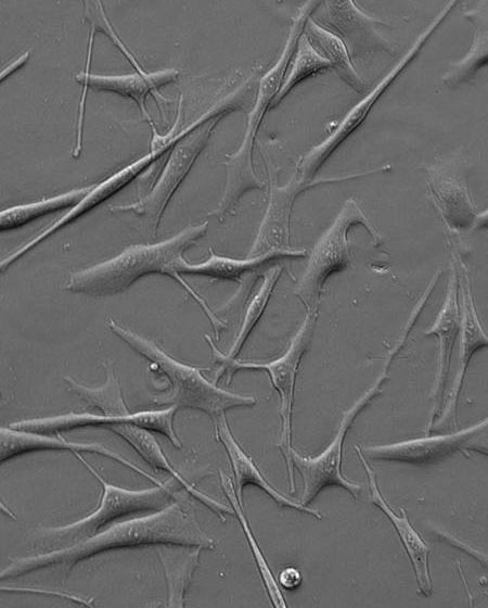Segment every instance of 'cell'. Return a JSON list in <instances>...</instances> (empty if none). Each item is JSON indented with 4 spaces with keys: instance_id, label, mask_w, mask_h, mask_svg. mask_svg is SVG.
<instances>
[{
    "instance_id": "1",
    "label": "cell",
    "mask_w": 488,
    "mask_h": 608,
    "mask_svg": "<svg viewBox=\"0 0 488 608\" xmlns=\"http://www.w3.org/2000/svg\"><path fill=\"white\" fill-rule=\"evenodd\" d=\"M190 493L154 514L119 521L97 534L47 553L16 558L0 572V580L15 579L46 568L60 569L65 581L76 563L104 552L174 544L214 549L215 542L200 527Z\"/></svg>"
},
{
    "instance_id": "2",
    "label": "cell",
    "mask_w": 488,
    "mask_h": 608,
    "mask_svg": "<svg viewBox=\"0 0 488 608\" xmlns=\"http://www.w3.org/2000/svg\"><path fill=\"white\" fill-rule=\"evenodd\" d=\"M208 221L189 225L174 237L158 243L132 244L118 255L88 268L70 273L65 289L94 297L113 296L127 291L137 280L158 274L176 280L201 306L211 322L215 338L227 325L206 301L180 275L183 253L205 237Z\"/></svg>"
},
{
    "instance_id": "3",
    "label": "cell",
    "mask_w": 488,
    "mask_h": 608,
    "mask_svg": "<svg viewBox=\"0 0 488 608\" xmlns=\"http://www.w3.org/2000/svg\"><path fill=\"white\" fill-rule=\"evenodd\" d=\"M320 4H322L321 1H308L299 8L293 18L281 55L275 64L260 78L256 101L247 114V125L243 140L239 149L233 154L227 155L224 161L227 177L223 193L216 208L209 212V215L216 217L219 221L235 214V207L248 191L265 188V183L254 170L253 151L255 140L266 112L271 110L272 102L283 84L286 69L295 54L305 26Z\"/></svg>"
},
{
    "instance_id": "4",
    "label": "cell",
    "mask_w": 488,
    "mask_h": 608,
    "mask_svg": "<svg viewBox=\"0 0 488 608\" xmlns=\"http://www.w3.org/2000/svg\"><path fill=\"white\" fill-rule=\"evenodd\" d=\"M251 80L217 101L193 122L192 128L172 147L162 174L147 194L139 201L125 205H110L114 213H132L140 220L151 239H155L162 216L200 153L206 147L217 124L229 113L244 110L252 102Z\"/></svg>"
},
{
    "instance_id": "5",
    "label": "cell",
    "mask_w": 488,
    "mask_h": 608,
    "mask_svg": "<svg viewBox=\"0 0 488 608\" xmlns=\"http://www.w3.org/2000/svg\"><path fill=\"white\" fill-rule=\"evenodd\" d=\"M107 327L138 354L153 363L170 383L168 394L153 397L156 405H174L206 413L213 423L234 407L252 406L256 398L226 391L202 373L200 367L183 364L163 351L154 342L108 319Z\"/></svg>"
},
{
    "instance_id": "6",
    "label": "cell",
    "mask_w": 488,
    "mask_h": 608,
    "mask_svg": "<svg viewBox=\"0 0 488 608\" xmlns=\"http://www.w3.org/2000/svg\"><path fill=\"white\" fill-rule=\"evenodd\" d=\"M78 460L102 485V496L98 507L85 518L63 527L47 528L40 532L41 539L59 548L76 544L100 532L110 522L137 512L158 511L169 506L179 491L171 477L167 482L144 490H128L107 482L80 453ZM57 549V548H56Z\"/></svg>"
},
{
    "instance_id": "7",
    "label": "cell",
    "mask_w": 488,
    "mask_h": 608,
    "mask_svg": "<svg viewBox=\"0 0 488 608\" xmlns=\"http://www.w3.org/2000/svg\"><path fill=\"white\" fill-rule=\"evenodd\" d=\"M408 334V331H402L388 352L384 366L373 384L350 407L343 411L339 426L332 441L320 454L306 457L293 448V466L297 469L303 480L300 501L303 504H310L322 490L330 486L344 489L354 498L360 497L361 485L348 480L342 472L344 441L357 416L373 397L381 393L382 384L388 379L389 366L402 347Z\"/></svg>"
},
{
    "instance_id": "8",
    "label": "cell",
    "mask_w": 488,
    "mask_h": 608,
    "mask_svg": "<svg viewBox=\"0 0 488 608\" xmlns=\"http://www.w3.org/2000/svg\"><path fill=\"white\" fill-rule=\"evenodd\" d=\"M356 226H362L370 233L374 246L382 244V236L363 213L357 200L347 199L332 225L314 243L305 271L295 288V294L307 311L318 308L319 297L326 280L349 265L351 258L348 233Z\"/></svg>"
},
{
    "instance_id": "9",
    "label": "cell",
    "mask_w": 488,
    "mask_h": 608,
    "mask_svg": "<svg viewBox=\"0 0 488 608\" xmlns=\"http://www.w3.org/2000/svg\"><path fill=\"white\" fill-rule=\"evenodd\" d=\"M318 317V308L308 311L300 328L291 339L287 350L278 358L268 363H247L237 359L218 367L215 373L214 382L222 376L227 375V383L230 384L233 375L241 369H264L267 370L272 387L278 391L280 396V416L282 429L280 432V448L288 476L290 492H295V473L292 461V414L294 405V393L296 377L303 355L307 351L313 334Z\"/></svg>"
},
{
    "instance_id": "10",
    "label": "cell",
    "mask_w": 488,
    "mask_h": 608,
    "mask_svg": "<svg viewBox=\"0 0 488 608\" xmlns=\"http://www.w3.org/2000/svg\"><path fill=\"white\" fill-rule=\"evenodd\" d=\"M457 4L455 1L447 2L435 15L432 22L419 34L406 53L390 68V71L377 83V85L356 103L342 118L337 127L322 142L312 147L297 163L296 173L304 181H311L314 175L324 165L334 151L364 122L374 104L388 89L390 84L402 73L406 67L421 52L433 33L446 20L447 15Z\"/></svg>"
},
{
    "instance_id": "11",
    "label": "cell",
    "mask_w": 488,
    "mask_h": 608,
    "mask_svg": "<svg viewBox=\"0 0 488 608\" xmlns=\"http://www.w3.org/2000/svg\"><path fill=\"white\" fill-rule=\"evenodd\" d=\"M268 167L269 175V202L262 221L247 255L248 258L257 257L274 251H291V216L296 199L306 190L325 183L345 182L348 180L381 174L391 169L389 164L376 168L347 174L338 177L318 178L304 181L295 172L292 178L284 185H278L277 173Z\"/></svg>"
},
{
    "instance_id": "12",
    "label": "cell",
    "mask_w": 488,
    "mask_h": 608,
    "mask_svg": "<svg viewBox=\"0 0 488 608\" xmlns=\"http://www.w3.org/2000/svg\"><path fill=\"white\" fill-rule=\"evenodd\" d=\"M488 418L447 434H427L389 444L362 447L368 459L429 466L441 463L458 452L475 449L474 439L487 428Z\"/></svg>"
},
{
    "instance_id": "13",
    "label": "cell",
    "mask_w": 488,
    "mask_h": 608,
    "mask_svg": "<svg viewBox=\"0 0 488 608\" xmlns=\"http://www.w3.org/2000/svg\"><path fill=\"white\" fill-rule=\"evenodd\" d=\"M191 126H193V123L178 132L166 145L157 150H151L146 155L121 168L104 181L97 183V186L78 204L72 207L61 218L1 259V273H4L13 263L36 248L48 237L55 233L66 225L75 221L77 218L90 212L105 200L124 189L155 161L162 157L164 153L171 151L176 142L192 128Z\"/></svg>"
},
{
    "instance_id": "14",
    "label": "cell",
    "mask_w": 488,
    "mask_h": 608,
    "mask_svg": "<svg viewBox=\"0 0 488 608\" xmlns=\"http://www.w3.org/2000/svg\"><path fill=\"white\" fill-rule=\"evenodd\" d=\"M172 408L156 410H142L125 416L95 415L90 413H68L54 417H42L24 419L10 423V428L49 435H57L61 432L86 428L107 427L111 425H132L158 432L169 436L174 432Z\"/></svg>"
},
{
    "instance_id": "15",
    "label": "cell",
    "mask_w": 488,
    "mask_h": 608,
    "mask_svg": "<svg viewBox=\"0 0 488 608\" xmlns=\"http://www.w3.org/2000/svg\"><path fill=\"white\" fill-rule=\"evenodd\" d=\"M324 12L313 18L319 25L335 34L345 45L351 60L374 52H394L391 43L377 30L384 22L375 20L354 1H324Z\"/></svg>"
},
{
    "instance_id": "16",
    "label": "cell",
    "mask_w": 488,
    "mask_h": 608,
    "mask_svg": "<svg viewBox=\"0 0 488 608\" xmlns=\"http://www.w3.org/2000/svg\"><path fill=\"white\" fill-rule=\"evenodd\" d=\"M94 35L95 33L90 29L85 71L74 76V79L82 86L81 98H87L88 89L114 92L124 98H129L138 104L143 117L149 121L152 128H154L153 121L146 110L145 100L149 94H153L156 100L158 97L160 100L169 102L168 99L164 98L158 92V89L164 85L177 80L180 74L179 69L166 68L155 72H137L127 75L90 74L89 67Z\"/></svg>"
},
{
    "instance_id": "17",
    "label": "cell",
    "mask_w": 488,
    "mask_h": 608,
    "mask_svg": "<svg viewBox=\"0 0 488 608\" xmlns=\"http://www.w3.org/2000/svg\"><path fill=\"white\" fill-rule=\"evenodd\" d=\"M355 449L368 478L369 490L373 504L377 506L389 519L409 557L415 575L419 593L424 597L431 596L433 593V582L428 566L431 547L423 541L421 535L413 528L404 509H400L401 515H397L390 508L380 490L376 472L368 461V458L364 456L361 447L356 445Z\"/></svg>"
},
{
    "instance_id": "18",
    "label": "cell",
    "mask_w": 488,
    "mask_h": 608,
    "mask_svg": "<svg viewBox=\"0 0 488 608\" xmlns=\"http://www.w3.org/2000/svg\"><path fill=\"white\" fill-rule=\"evenodd\" d=\"M0 461L1 464L8 459L21 456L31 452L40 451H69L75 453H92L111 458L127 468L133 470L138 474L149 479L155 485H160L158 479L151 476L145 470L141 469L126 457L117 454L116 452L105 447L99 443H77L63 439L60 434L49 435L3 427L0 430Z\"/></svg>"
},
{
    "instance_id": "19",
    "label": "cell",
    "mask_w": 488,
    "mask_h": 608,
    "mask_svg": "<svg viewBox=\"0 0 488 608\" xmlns=\"http://www.w3.org/2000/svg\"><path fill=\"white\" fill-rule=\"evenodd\" d=\"M215 436L219 441L230 459V464L235 478V489L239 499L243 503V490L252 484L261 489L269 497H271L279 507H288L297 511L310 515L316 519H322V515L318 509L297 502L277 490L259 471L254 460L241 447L234 439L226 415L214 422Z\"/></svg>"
},
{
    "instance_id": "20",
    "label": "cell",
    "mask_w": 488,
    "mask_h": 608,
    "mask_svg": "<svg viewBox=\"0 0 488 608\" xmlns=\"http://www.w3.org/2000/svg\"><path fill=\"white\" fill-rule=\"evenodd\" d=\"M458 275L454 266L448 281L447 292L438 311L433 325L425 331V335H437L439 340L437 369L434 384L431 392L432 411L426 431L435 421L436 413L439 407V398L442 396L444 388L447 382L450 359L453 344L458 332L460 331V309L458 303Z\"/></svg>"
},
{
    "instance_id": "21",
    "label": "cell",
    "mask_w": 488,
    "mask_h": 608,
    "mask_svg": "<svg viewBox=\"0 0 488 608\" xmlns=\"http://www.w3.org/2000/svg\"><path fill=\"white\" fill-rule=\"evenodd\" d=\"M462 294L463 304L460 322V345L457 369L446 403L438 418L435 419L429 431L441 428L448 419H454L458 398L468 363L476 351L488 344V335L486 334L477 315L467 279Z\"/></svg>"
},
{
    "instance_id": "22",
    "label": "cell",
    "mask_w": 488,
    "mask_h": 608,
    "mask_svg": "<svg viewBox=\"0 0 488 608\" xmlns=\"http://www.w3.org/2000/svg\"><path fill=\"white\" fill-rule=\"evenodd\" d=\"M106 428L123 438L153 470H164L171 474L185 491L211 509L220 518L221 522L226 521L224 514H234L231 506L229 507L211 498L189 483L171 466L156 438L150 430L132 425H111Z\"/></svg>"
},
{
    "instance_id": "23",
    "label": "cell",
    "mask_w": 488,
    "mask_h": 608,
    "mask_svg": "<svg viewBox=\"0 0 488 608\" xmlns=\"http://www.w3.org/2000/svg\"><path fill=\"white\" fill-rule=\"evenodd\" d=\"M209 257L198 264H190L187 259L179 268L180 275H198L217 280H232L242 283L245 276L258 273L260 268L286 257H301L305 250L274 251L264 255L245 259H235L217 255L208 249Z\"/></svg>"
},
{
    "instance_id": "24",
    "label": "cell",
    "mask_w": 488,
    "mask_h": 608,
    "mask_svg": "<svg viewBox=\"0 0 488 608\" xmlns=\"http://www.w3.org/2000/svg\"><path fill=\"white\" fill-rule=\"evenodd\" d=\"M464 17L472 24L473 40L466 54L457 62H450L441 79L446 87L455 89L474 78L488 63V2L465 10Z\"/></svg>"
},
{
    "instance_id": "25",
    "label": "cell",
    "mask_w": 488,
    "mask_h": 608,
    "mask_svg": "<svg viewBox=\"0 0 488 608\" xmlns=\"http://www.w3.org/2000/svg\"><path fill=\"white\" fill-rule=\"evenodd\" d=\"M197 546L159 544L156 546L167 584V606L182 608L194 571L200 567Z\"/></svg>"
},
{
    "instance_id": "26",
    "label": "cell",
    "mask_w": 488,
    "mask_h": 608,
    "mask_svg": "<svg viewBox=\"0 0 488 608\" xmlns=\"http://www.w3.org/2000/svg\"><path fill=\"white\" fill-rule=\"evenodd\" d=\"M304 34L319 52H323L321 54L345 84L357 92L364 91L363 78L356 71L344 42L335 34L319 25L312 17L308 20Z\"/></svg>"
},
{
    "instance_id": "27",
    "label": "cell",
    "mask_w": 488,
    "mask_h": 608,
    "mask_svg": "<svg viewBox=\"0 0 488 608\" xmlns=\"http://www.w3.org/2000/svg\"><path fill=\"white\" fill-rule=\"evenodd\" d=\"M281 266H271L264 274V281L246 307L245 316L242 321L240 331L235 337L228 354H223L222 352H220L213 340L209 338V335H204L207 343L211 347V352L218 367L236 359L247 338L251 335L252 331L264 315V312L268 305L275 283L281 276Z\"/></svg>"
},
{
    "instance_id": "28",
    "label": "cell",
    "mask_w": 488,
    "mask_h": 608,
    "mask_svg": "<svg viewBox=\"0 0 488 608\" xmlns=\"http://www.w3.org/2000/svg\"><path fill=\"white\" fill-rule=\"evenodd\" d=\"M220 483L226 496L229 499L230 506L232 507L234 515L236 516L242 530L245 534L246 541L251 548L253 558L255 560L257 570L259 572L261 582L266 590L272 606L278 608H286L287 604L282 594L281 586L279 585L277 578L274 577L253 531L248 523V520L244 512L243 503L239 499L235 485L233 484L231 478L227 476L223 471H219Z\"/></svg>"
},
{
    "instance_id": "29",
    "label": "cell",
    "mask_w": 488,
    "mask_h": 608,
    "mask_svg": "<svg viewBox=\"0 0 488 608\" xmlns=\"http://www.w3.org/2000/svg\"><path fill=\"white\" fill-rule=\"evenodd\" d=\"M97 183L98 182H94L73 189L37 202L5 208L0 213V229L1 231L16 229L41 216L67 207H74L97 186Z\"/></svg>"
},
{
    "instance_id": "30",
    "label": "cell",
    "mask_w": 488,
    "mask_h": 608,
    "mask_svg": "<svg viewBox=\"0 0 488 608\" xmlns=\"http://www.w3.org/2000/svg\"><path fill=\"white\" fill-rule=\"evenodd\" d=\"M104 368L106 379L100 387H87L68 376L64 377V380L70 391L77 394L90 407L100 409L103 415L125 416L130 414L112 364L110 362L105 363Z\"/></svg>"
},
{
    "instance_id": "31",
    "label": "cell",
    "mask_w": 488,
    "mask_h": 608,
    "mask_svg": "<svg viewBox=\"0 0 488 608\" xmlns=\"http://www.w3.org/2000/svg\"><path fill=\"white\" fill-rule=\"evenodd\" d=\"M329 68H332L330 62L312 46L308 37L303 33L296 47L295 56L292 59L290 72L284 77L271 109L279 105L296 85Z\"/></svg>"
},
{
    "instance_id": "32",
    "label": "cell",
    "mask_w": 488,
    "mask_h": 608,
    "mask_svg": "<svg viewBox=\"0 0 488 608\" xmlns=\"http://www.w3.org/2000/svg\"><path fill=\"white\" fill-rule=\"evenodd\" d=\"M84 7V18L90 24V29L94 33L100 31L105 34L125 54L129 62L134 66L138 73H144L142 66L138 63L133 54L127 49L125 43L115 33L113 26L111 25L107 16L104 12L102 2L100 1H82Z\"/></svg>"
},
{
    "instance_id": "33",
    "label": "cell",
    "mask_w": 488,
    "mask_h": 608,
    "mask_svg": "<svg viewBox=\"0 0 488 608\" xmlns=\"http://www.w3.org/2000/svg\"><path fill=\"white\" fill-rule=\"evenodd\" d=\"M432 531L435 535L439 537L440 541L445 542L446 544L453 546L460 550H463L467 555L472 556L477 562L481 566H487V555L481 550L471 546L470 544L463 542L462 540L458 539L455 535L451 534L447 530L438 527H431Z\"/></svg>"
},
{
    "instance_id": "34",
    "label": "cell",
    "mask_w": 488,
    "mask_h": 608,
    "mask_svg": "<svg viewBox=\"0 0 488 608\" xmlns=\"http://www.w3.org/2000/svg\"><path fill=\"white\" fill-rule=\"evenodd\" d=\"M277 581L283 590L295 591L300 586L303 578L297 568L290 566L279 573Z\"/></svg>"
},
{
    "instance_id": "35",
    "label": "cell",
    "mask_w": 488,
    "mask_h": 608,
    "mask_svg": "<svg viewBox=\"0 0 488 608\" xmlns=\"http://www.w3.org/2000/svg\"><path fill=\"white\" fill-rule=\"evenodd\" d=\"M30 55V51H26L23 54H21L17 59H15L14 61H12L10 64H8L5 67L2 68L1 71V81L11 73L15 72L16 69H18L20 67H22L27 60L29 59Z\"/></svg>"
}]
</instances>
